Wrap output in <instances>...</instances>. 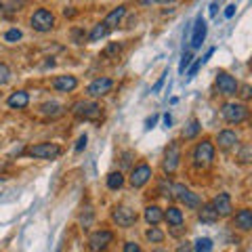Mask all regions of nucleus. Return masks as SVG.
<instances>
[{
  "label": "nucleus",
  "mask_w": 252,
  "mask_h": 252,
  "mask_svg": "<svg viewBox=\"0 0 252 252\" xmlns=\"http://www.w3.org/2000/svg\"><path fill=\"white\" fill-rule=\"evenodd\" d=\"M191 160H193V166L195 168H210L212 162H215V143L210 139H202L198 145L193 147V154H191Z\"/></svg>",
  "instance_id": "nucleus-1"
},
{
  "label": "nucleus",
  "mask_w": 252,
  "mask_h": 252,
  "mask_svg": "<svg viewBox=\"0 0 252 252\" xmlns=\"http://www.w3.org/2000/svg\"><path fill=\"white\" fill-rule=\"evenodd\" d=\"M220 116H223V120L227 124L238 126L248 118V107L246 103H240V101H229V103L220 105Z\"/></svg>",
  "instance_id": "nucleus-2"
},
{
  "label": "nucleus",
  "mask_w": 252,
  "mask_h": 252,
  "mask_svg": "<svg viewBox=\"0 0 252 252\" xmlns=\"http://www.w3.org/2000/svg\"><path fill=\"white\" fill-rule=\"evenodd\" d=\"M63 154V149L57 143H36L26 149V156L36 158V160H57Z\"/></svg>",
  "instance_id": "nucleus-3"
},
{
  "label": "nucleus",
  "mask_w": 252,
  "mask_h": 252,
  "mask_svg": "<svg viewBox=\"0 0 252 252\" xmlns=\"http://www.w3.org/2000/svg\"><path fill=\"white\" fill-rule=\"evenodd\" d=\"M30 26H32V30L40 32V34H46V32H51L55 28V15L49 9H38V11L32 13Z\"/></svg>",
  "instance_id": "nucleus-4"
},
{
  "label": "nucleus",
  "mask_w": 252,
  "mask_h": 252,
  "mask_svg": "<svg viewBox=\"0 0 252 252\" xmlns=\"http://www.w3.org/2000/svg\"><path fill=\"white\" fill-rule=\"evenodd\" d=\"M72 114L78 120H99L101 118V107L94 101H76L72 105Z\"/></svg>",
  "instance_id": "nucleus-5"
},
{
  "label": "nucleus",
  "mask_w": 252,
  "mask_h": 252,
  "mask_svg": "<svg viewBox=\"0 0 252 252\" xmlns=\"http://www.w3.org/2000/svg\"><path fill=\"white\" fill-rule=\"evenodd\" d=\"M215 82H217V89H219V93L223 94V97H235L238 91H240L238 80H235L231 74H227L225 69H219Z\"/></svg>",
  "instance_id": "nucleus-6"
},
{
  "label": "nucleus",
  "mask_w": 252,
  "mask_h": 252,
  "mask_svg": "<svg viewBox=\"0 0 252 252\" xmlns=\"http://www.w3.org/2000/svg\"><path fill=\"white\" fill-rule=\"evenodd\" d=\"M179 164H181V147L177 141H170V145L166 147V152H164L162 170L166 172V175H172V172H177Z\"/></svg>",
  "instance_id": "nucleus-7"
},
{
  "label": "nucleus",
  "mask_w": 252,
  "mask_h": 252,
  "mask_svg": "<svg viewBox=\"0 0 252 252\" xmlns=\"http://www.w3.org/2000/svg\"><path fill=\"white\" fill-rule=\"evenodd\" d=\"M152 177H154V170H152V166H149L147 162H141V164H137V166L130 170L128 183H130V187L139 189V187L147 185L149 181H152Z\"/></svg>",
  "instance_id": "nucleus-8"
},
{
  "label": "nucleus",
  "mask_w": 252,
  "mask_h": 252,
  "mask_svg": "<svg viewBox=\"0 0 252 252\" xmlns=\"http://www.w3.org/2000/svg\"><path fill=\"white\" fill-rule=\"evenodd\" d=\"M112 242H114L112 231L109 229H97V231H93L91 238H89V250L91 252H103V250H107L109 246H112Z\"/></svg>",
  "instance_id": "nucleus-9"
},
{
  "label": "nucleus",
  "mask_w": 252,
  "mask_h": 252,
  "mask_svg": "<svg viewBox=\"0 0 252 252\" xmlns=\"http://www.w3.org/2000/svg\"><path fill=\"white\" fill-rule=\"evenodd\" d=\"M137 212L128 208V206H116L112 210V220L118 225V227H122V229H128V227H132L137 223Z\"/></svg>",
  "instance_id": "nucleus-10"
},
{
  "label": "nucleus",
  "mask_w": 252,
  "mask_h": 252,
  "mask_svg": "<svg viewBox=\"0 0 252 252\" xmlns=\"http://www.w3.org/2000/svg\"><path fill=\"white\" fill-rule=\"evenodd\" d=\"M112 89H114L112 78L101 76V78H94V80L86 86V94H89L91 99H101V97H105L107 93H112Z\"/></svg>",
  "instance_id": "nucleus-11"
},
{
  "label": "nucleus",
  "mask_w": 252,
  "mask_h": 252,
  "mask_svg": "<svg viewBox=\"0 0 252 252\" xmlns=\"http://www.w3.org/2000/svg\"><path fill=\"white\" fill-rule=\"evenodd\" d=\"M210 204H212V208L217 210L219 219H227V217H231V215H233L231 195L227 193V191H220V193H217V195H215V200H212Z\"/></svg>",
  "instance_id": "nucleus-12"
},
{
  "label": "nucleus",
  "mask_w": 252,
  "mask_h": 252,
  "mask_svg": "<svg viewBox=\"0 0 252 252\" xmlns=\"http://www.w3.org/2000/svg\"><path fill=\"white\" fill-rule=\"evenodd\" d=\"M217 145H219V149H223V152H229V149L238 147V145H240L238 132H235V130H229V128L220 130L219 135H217Z\"/></svg>",
  "instance_id": "nucleus-13"
},
{
  "label": "nucleus",
  "mask_w": 252,
  "mask_h": 252,
  "mask_svg": "<svg viewBox=\"0 0 252 252\" xmlns=\"http://www.w3.org/2000/svg\"><path fill=\"white\" fill-rule=\"evenodd\" d=\"M53 89L57 93H72L78 89V78L72 74H63L53 78Z\"/></svg>",
  "instance_id": "nucleus-14"
},
{
  "label": "nucleus",
  "mask_w": 252,
  "mask_h": 252,
  "mask_svg": "<svg viewBox=\"0 0 252 252\" xmlns=\"http://www.w3.org/2000/svg\"><path fill=\"white\" fill-rule=\"evenodd\" d=\"M233 227L238 231H250L252 229V210L250 208H242L235 212V217H233Z\"/></svg>",
  "instance_id": "nucleus-15"
},
{
  "label": "nucleus",
  "mask_w": 252,
  "mask_h": 252,
  "mask_svg": "<svg viewBox=\"0 0 252 252\" xmlns=\"http://www.w3.org/2000/svg\"><path fill=\"white\" fill-rule=\"evenodd\" d=\"M6 105H9L11 109H26L30 105V94L26 91H15V93L9 94Z\"/></svg>",
  "instance_id": "nucleus-16"
},
{
  "label": "nucleus",
  "mask_w": 252,
  "mask_h": 252,
  "mask_svg": "<svg viewBox=\"0 0 252 252\" xmlns=\"http://www.w3.org/2000/svg\"><path fill=\"white\" fill-rule=\"evenodd\" d=\"M206 21H204L202 17L195 19V26H193V36H191V49H200L202 42H204V38H206Z\"/></svg>",
  "instance_id": "nucleus-17"
},
{
  "label": "nucleus",
  "mask_w": 252,
  "mask_h": 252,
  "mask_svg": "<svg viewBox=\"0 0 252 252\" xmlns=\"http://www.w3.org/2000/svg\"><path fill=\"white\" fill-rule=\"evenodd\" d=\"M164 220L170 225V227H177V225H185V215L179 206H168L164 210Z\"/></svg>",
  "instance_id": "nucleus-18"
},
{
  "label": "nucleus",
  "mask_w": 252,
  "mask_h": 252,
  "mask_svg": "<svg viewBox=\"0 0 252 252\" xmlns=\"http://www.w3.org/2000/svg\"><path fill=\"white\" fill-rule=\"evenodd\" d=\"M126 15V6H116V9H112L107 13V17L103 19V26L107 28V30H114V28H118L120 26V21H122V17Z\"/></svg>",
  "instance_id": "nucleus-19"
},
{
  "label": "nucleus",
  "mask_w": 252,
  "mask_h": 252,
  "mask_svg": "<svg viewBox=\"0 0 252 252\" xmlns=\"http://www.w3.org/2000/svg\"><path fill=\"white\" fill-rule=\"evenodd\" d=\"M198 219L202 220V223H217L219 215H217V210L212 208L210 202H202L200 208H198Z\"/></svg>",
  "instance_id": "nucleus-20"
},
{
  "label": "nucleus",
  "mask_w": 252,
  "mask_h": 252,
  "mask_svg": "<svg viewBox=\"0 0 252 252\" xmlns=\"http://www.w3.org/2000/svg\"><path fill=\"white\" fill-rule=\"evenodd\" d=\"M143 217L149 225H160L162 220H164V210L160 206H156V204H152V206H147L143 210Z\"/></svg>",
  "instance_id": "nucleus-21"
},
{
  "label": "nucleus",
  "mask_w": 252,
  "mask_h": 252,
  "mask_svg": "<svg viewBox=\"0 0 252 252\" xmlns=\"http://www.w3.org/2000/svg\"><path fill=\"white\" fill-rule=\"evenodd\" d=\"M200 130H202L200 120H198V118H191V120L185 124V128H183V139L185 141H191V139H195V137L200 135Z\"/></svg>",
  "instance_id": "nucleus-22"
},
{
  "label": "nucleus",
  "mask_w": 252,
  "mask_h": 252,
  "mask_svg": "<svg viewBox=\"0 0 252 252\" xmlns=\"http://www.w3.org/2000/svg\"><path fill=\"white\" fill-rule=\"evenodd\" d=\"M179 202L185 204V208H189V210H198L200 204H202V198L198 193H193V191H189V189H187V191L179 198Z\"/></svg>",
  "instance_id": "nucleus-23"
},
{
  "label": "nucleus",
  "mask_w": 252,
  "mask_h": 252,
  "mask_svg": "<svg viewBox=\"0 0 252 252\" xmlns=\"http://www.w3.org/2000/svg\"><path fill=\"white\" fill-rule=\"evenodd\" d=\"M63 105H59V103H55V101H46V103H42L40 105V114H44V116H49V118H59V116H63Z\"/></svg>",
  "instance_id": "nucleus-24"
},
{
  "label": "nucleus",
  "mask_w": 252,
  "mask_h": 252,
  "mask_svg": "<svg viewBox=\"0 0 252 252\" xmlns=\"http://www.w3.org/2000/svg\"><path fill=\"white\" fill-rule=\"evenodd\" d=\"M164 238H166V233H164L162 229H158L156 225H152V227H149V229L145 231V240H147L149 244H162Z\"/></svg>",
  "instance_id": "nucleus-25"
},
{
  "label": "nucleus",
  "mask_w": 252,
  "mask_h": 252,
  "mask_svg": "<svg viewBox=\"0 0 252 252\" xmlns=\"http://www.w3.org/2000/svg\"><path fill=\"white\" fill-rule=\"evenodd\" d=\"M124 185V175L120 170H114L107 175V187L112 189V191H116V189H120Z\"/></svg>",
  "instance_id": "nucleus-26"
},
{
  "label": "nucleus",
  "mask_w": 252,
  "mask_h": 252,
  "mask_svg": "<svg viewBox=\"0 0 252 252\" xmlns=\"http://www.w3.org/2000/svg\"><path fill=\"white\" fill-rule=\"evenodd\" d=\"M107 34H109V30L103 26V23H97V26L93 28V32H91V34L86 36V40H89V42H99L101 38H105Z\"/></svg>",
  "instance_id": "nucleus-27"
},
{
  "label": "nucleus",
  "mask_w": 252,
  "mask_h": 252,
  "mask_svg": "<svg viewBox=\"0 0 252 252\" xmlns=\"http://www.w3.org/2000/svg\"><path fill=\"white\" fill-rule=\"evenodd\" d=\"M212 53H215V49H210V51L206 53V57H202V59H198V61H195V63H193V65H191V67H189V72H187V80H191V78H193L195 74H198V69H200V67H202V65H204V63H206V61H208L210 57H212Z\"/></svg>",
  "instance_id": "nucleus-28"
},
{
  "label": "nucleus",
  "mask_w": 252,
  "mask_h": 252,
  "mask_svg": "<svg viewBox=\"0 0 252 252\" xmlns=\"http://www.w3.org/2000/svg\"><path fill=\"white\" fill-rule=\"evenodd\" d=\"M212 250V240L210 238H200L193 244V252H210Z\"/></svg>",
  "instance_id": "nucleus-29"
},
{
  "label": "nucleus",
  "mask_w": 252,
  "mask_h": 252,
  "mask_svg": "<svg viewBox=\"0 0 252 252\" xmlns=\"http://www.w3.org/2000/svg\"><path fill=\"white\" fill-rule=\"evenodd\" d=\"M238 160H240L242 164H248V162L252 160V147H250V143H244V145H242L240 154H238Z\"/></svg>",
  "instance_id": "nucleus-30"
},
{
  "label": "nucleus",
  "mask_w": 252,
  "mask_h": 252,
  "mask_svg": "<svg viewBox=\"0 0 252 252\" xmlns=\"http://www.w3.org/2000/svg\"><path fill=\"white\" fill-rule=\"evenodd\" d=\"M9 80H11V67L0 61V86H4Z\"/></svg>",
  "instance_id": "nucleus-31"
},
{
  "label": "nucleus",
  "mask_w": 252,
  "mask_h": 252,
  "mask_svg": "<svg viewBox=\"0 0 252 252\" xmlns=\"http://www.w3.org/2000/svg\"><path fill=\"white\" fill-rule=\"evenodd\" d=\"M21 30H17V28H11L9 32H6V34H4V40L6 42H17V40H21Z\"/></svg>",
  "instance_id": "nucleus-32"
},
{
  "label": "nucleus",
  "mask_w": 252,
  "mask_h": 252,
  "mask_svg": "<svg viewBox=\"0 0 252 252\" xmlns=\"http://www.w3.org/2000/svg\"><path fill=\"white\" fill-rule=\"evenodd\" d=\"M158 193L166 195V198H168V195H172V183H170L168 179H164L162 183H160V187H158Z\"/></svg>",
  "instance_id": "nucleus-33"
},
{
  "label": "nucleus",
  "mask_w": 252,
  "mask_h": 252,
  "mask_svg": "<svg viewBox=\"0 0 252 252\" xmlns=\"http://www.w3.org/2000/svg\"><path fill=\"white\" fill-rule=\"evenodd\" d=\"M80 223H82V227H84V229H89V227L93 225V210H91V208H86V210L82 212V217H80Z\"/></svg>",
  "instance_id": "nucleus-34"
},
{
  "label": "nucleus",
  "mask_w": 252,
  "mask_h": 252,
  "mask_svg": "<svg viewBox=\"0 0 252 252\" xmlns=\"http://www.w3.org/2000/svg\"><path fill=\"white\" fill-rule=\"evenodd\" d=\"M72 40H74L76 44H84V40H86L84 30H80V28H74V30H72Z\"/></svg>",
  "instance_id": "nucleus-35"
},
{
  "label": "nucleus",
  "mask_w": 252,
  "mask_h": 252,
  "mask_svg": "<svg viewBox=\"0 0 252 252\" xmlns=\"http://www.w3.org/2000/svg\"><path fill=\"white\" fill-rule=\"evenodd\" d=\"M191 53H183V57H181V65H179V72L181 74H183L185 72V67H189V65H191Z\"/></svg>",
  "instance_id": "nucleus-36"
},
{
  "label": "nucleus",
  "mask_w": 252,
  "mask_h": 252,
  "mask_svg": "<svg viewBox=\"0 0 252 252\" xmlns=\"http://www.w3.org/2000/svg\"><path fill=\"white\" fill-rule=\"evenodd\" d=\"M120 51H122L120 44H109L107 49H105V55H107V57H118V55H120Z\"/></svg>",
  "instance_id": "nucleus-37"
},
{
  "label": "nucleus",
  "mask_w": 252,
  "mask_h": 252,
  "mask_svg": "<svg viewBox=\"0 0 252 252\" xmlns=\"http://www.w3.org/2000/svg\"><path fill=\"white\" fill-rule=\"evenodd\" d=\"M177 252H193V244L187 242V240H181L179 246H177Z\"/></svg>",
  "instance_id": "nucleus-38"
},
{
  "label": "nucleus",
  "mask_w": 252,
  "mask_h": 252,
  "mask_svg": "<svg viewBox=\"0 0 252 252\" xmlns=\"http://www.w3.org/2000/svg\"><path fill=\"white\" fill-rule=\"evenodd\" d=\"M122 252H143V250H141V246H139L137 242H126Z\"/></svg>",
  "instance_id": "nucleus-39"
},
{
  "label": "nucleus",
  "mask_w": 252,
  "mask_h": 252,
  "mask_svg": "<svg viewBox=\"0 0 252 252\" xmlns=\"http://www.w3.org/2000/svg\"><path fill=\"white\" fill-rule=\"evenodd\" d=\"M166 76H168V69H164V74H162L160 78H158V82L154 84V89H152V93H158V91H160V89H162V84H164V80H166Z\"/></svg>",
  "instance_id": "nucleus-40"
},
{
  "label": "nucleus",
  "mask_w": 252,
  "mask_h": 252,
  "mask_svg": "<svg viewBox=\"0 0 252 252\" xmlns=\"http://www.w3.org/2000/svg\"><path fill=\"white\" fill-rule=\"evenodd\" d=\"M86 141H89V137L82 135L80 139H78V143H76V152H82V149L86 147Z\"/></svg>",
  "instance_id": "nucleus-41"
},
{
  "label": "nucleus",
  "mask_w": 252,
  "mask_h": 252,
  "mask_svg": "<svg viewBox=\"0 0 252 252\" xmlns=\"http://www.w3.org/2000/svg\"><path fill=\"white\" fill-rule=\"evenodd\" d=\"M156 122H158V114H154L152 118H147V120H145V128H147V130H149V128H154Z\"/></svg>",
  "instance_id": "nucleus-42"
},
{
  "label": "nucleus",
  "mask_w": 252,
  "mask_h": 252,
  "mask_svg": "<svg viewBox=\"0 0 252 252\" xmlns=\"http://www.w3.org/2000/svg\"><path fill=\"white\" fill-rule=\"evenodd\" d=\"M240 94H242V99H244V101H248V99H250V94H252V93H250V86H248V84H244Z\"/></svg>",
  "instance_id": "nucleus-43"
},
{
  "label": "nucleus",
  "mask_w": 252,
  "mask_h": 252,
  "mask_svg": "<svg viewBox=\"0 0 252 252\" xmlns=\"http://www.w3.org/2000/svg\"><path fill=\"white\" fill-rule=\"evenodd\" d=\"M122 158H124L122 164H124V166H128L130 160H132V158H135V154H132V152H124V154H122Z\"/></svg>",
  "instance_id": "nucleus-44"
},
{
  "label": "nucleus",
  "mask_w": 252,
  "mask_h": 252,
  "mask_svg": "<svg viewBox=\"0 0 252 252\" xmlns=\"http://www.w3.org/2000/svg\"><path fill=\"white\" fill-rule=\"evenodd\" d=\"M233 15H235V4H229V6L225 9V17H227V19H231Z\"/></svg>",
  "instance_id": "nucleus-45"
},
{
  "label": "nucleus",
  "mask_w": 252,
  "mask_h": 252,
  "mask_svg": "<svg viewBox=\"0 0 252 252\" xmlns=\"http://www.w3.org/2000/svg\"><path fill=\"white\" fill-rule=\"evenodd\" d=\"M143 2H158V4H172V2H177V0H143Z\"/></svg>",
  "instance_id": "nucleus-46"
},
{
  "label": "nucleus",
  "mask_w": 252,
  "mask_h": 252,
  "mask_svg": "<svg viewBox=\"0 0 252 252\" xmlns=\"http://www.w3.org/2000/svg\"><path fill=\"white\" fill-rule=\"evenodd\" d=\"M217 9H219V2H212V4H210V15H212V17L217 15Z\"/></svg>",
  "instance_id": "nucleus-47"
},
{
  "label": "nucleus",
  "mask_w": 252,
  "mask_h": 252,
  "mask_svg": "<svg viewBox=\"0 0 252 252\" xmlns=\"http://www.w3.org/2000/svg\"><path fill=\"white\" fill-rule=\"evenodd\" d=\"M164 124H166V126H170V124H172V118H170V114L164 116Z\"/></svg>",
  "instance_id": "nucleus-48"
},
{
  "label": "nucleus",
  "mask_w": 252,
  "mask_h": 252,
  "mask_svg": "<svg viewBox=\"0 0 252 252\" xmlns=\"http://www.w3.org/2000/svg\"><path fill=\"white\" fill-rule=\"evenodd\" d=\"M154 252H168V250H164V248H158V250H154Z\"/></svg>",
  "instance_id": "nucleus-49"
}]
</instances>
